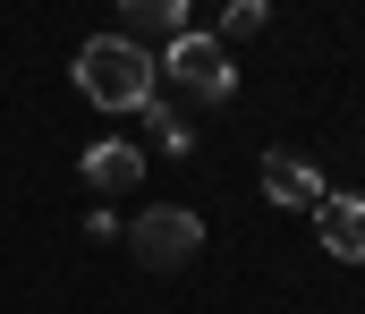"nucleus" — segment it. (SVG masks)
<instances>
[{
  "instance_id": "f257e3e1",
  "label": "nucleus",
  "mask_w": 365,
  "mask_h": 314,
  "mask_svg": "<svg viewBox=\"0 0 365 314\" xmlns=\"http://www.w3.org/2000/svg\"><path fill=\"white\" fill-rule=\"evenodd\" d=\"M153 85H162V68L136 34H86L77 43V94L93 110H145Z\"/></svg>"
},
{
  "instance_id": "f03ea898",
  "label": "nucleus",
  "mask_w": 365,
  "mask_h": 314,
  "mask_svg": "<svg viewBox=\"0 0 365 314\" xmlns=\"http://www.w3.org/2000/svg\"><path fill=\"white\" fill-rule=\"evenodd\" d=\"M153 68H162L179 94H195V103H230V94H238V68H230L221 34H195V26L162 43V60H153Z\"/></svg>"
},
{
  "instance_id": "7ed1b4c3",
  "label": "nucleus",
  "mask_w": 365,
  "mask_h": 314,
  "mask_svg": "<svg viewBox=\"0 0 365 314\" xmlns=\"http://www.w3.org/2000/svg\"><path fill=\"white\" fill-rule=\"evenodd\" d=\"M128 246H136V263H145V272H179V263H195V255H204V212L153 204V212H136Z\"/></svg>"
},
{
  "instance_id": "20e7f679",
  "label": "nucleus",
  "mask_w": 365,
  "mask_h": 314,
  "mask_svg": "<svg viewBox=\"0 0 365 314\" xmlns=\"http://www.w3.org/2000/svg\"><path fill=\"white\" fill-rule=\"evenodd\" d=\"M264 196H272V204H289V212H314L331 187H323V170H314L297 145H272V153H264Z\"/></svg>"
},
{
  "instance_id": "39448f33",
  "label": "nucleus",
  "mask_w": 365,
  "mask_h": 314,
  "mask_svg": "<svg viewBox=\"0 0 365 314\" xmlns=\"http://www.w3.org/2000/svg\"><path fill=\"white\" fill-rule=\"evenodd\" d=\"M314 238H323V255L365 263V196H323L314 204Z\"/></svg>"
},
{
  "instance_id": "423d86ee",
  "label": "nucleus",
  "mask_w": 365,
  "mask_h": 314,
  "mask_svg": "<svg viewBox=\"0 0 365 314\" xmlns=\"http://www.w3.org/2000/svg\"><path fill=\"white\" fill-rule=\"evenodd\" d=\"M77 170H86L93 196H119V187H136V179H145V153H136L128 136H102V145H86V162H77Z\"/></svg>"
},
{
  "instance_id": "0eeeda50",
  "label": "nucleus",
  "mask_w": 365,
  "mask_h": 314,
  "mask_svg": "<svg viewBox=\"0 0 365 314\" xmlns=\"http://www.w3.org/2000/svg\"><path fill=\"white\" fill-rule=\"evenodd\" d=\"M119 17L136 26V43H145V34H162V43L187 34V0H119Z\"/></svg>"
},
{
  "instance_id": "6e6552de",
  "label": "nucleus",
  "mask_w": 365,
  "mask_h": 314,
  "mask_svg": "<svg viewBox=\"0 0 365 314\" xmlns=\"http://www.w3.org/2000/svg\"><path fill=\"white\" fill-rule=\"evenodd\" d=\"M136 119H145V127H153V136H162V145H170V153H187V145H195V119H187L179 103H162V94H153V103L136 110Z\"/></svg>"
},
{
  "instance_id": "1a4fd4ad",
  "label": "nucleus",
  "mask_w": 365,
  "mask_h": 314,
  "mask_svg": "<svg viewBox=\"0 0 365 314\" xmlns=\"http://www.w3.org/2000/svg\"><path fill=\"white\" fill-rule=\"evenodd\" d=\"M264 26H272V0H230V9H221V34H230V43H255Z\"/></svg>"
}]
</instances>
